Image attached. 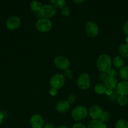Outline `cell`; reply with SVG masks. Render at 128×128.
Listing matches in <instances>:
<instances>
[{
	"instance_id": "cell-28",
	"label": "cell",
	"mask_w": 128,
	"mask_h": 128,
	"mask_svg": "<svg viewBox=\"0 0 128 128\" xmlns=\"http://www.w3.org/2000/svg\"><path fill=\"white\" fill-rule=\"evenodd\" d=\"M107 76H110V77H115L117 76V71L115 70V69L110 68L107 72H106Z\"/></svg>"
},
{
	"instance_id": "cell-32",
	"label": "cell",
	"mask_w": 128,
	"mask_h": 128,
	"mask_svg": "<svg viewBox=\"0 0 128 128\" xmlns=\"http://www.w3.org/2000/svg\"><path fill=\"white\" fill-rule=\"evenodd\" d=\"M107 77V75L106 72H101V74L99 75V80L102 81V82H104Z\"/></svg>"
},
{
	"instance_id": "cell-4",
	"label": "cell",
	"mask_w": 128,
	"mask_h": 128,
	"mask_svg": "<svg viewBox=\"0 0 128 128\" xmlns=\"http://www.w3.org/2000/svg\"><path fill=\"white\" fill-rule=\"evenodd\" d=\"M65 78L61 74H55L50 80V84L51 88L60 90L65 84Z\"/></svg>"
},
{
	"instance_id": "cell-16",
	"label": "cell",
	"mask_w": 128,
	"mask_h": 128,
	"mask_svg": "<svg viewBox=\"0 0 128 128\" xmlns=\"http://www.w3.org/2000/svg\"><path fill=\"white\" fill-rule=\"evenodd\" d=\"M112 64L117 69H120L124 66V60L120 56H117L113 59Z\"/></svg>"
},
{
	"instance_id": "cell-31",
	"label": "cell",
	"mask_w": 128,
	"mask_h": 128,
	"mask_svg": "<svg viewBox=\"0 0 128 128\" xmlns=\"http://www.w3.org/2000/svg\"><path fill=\"white\" fill-rule=\"evenodd\" d=\"M49 92H50V94L51 95V96H55L57 94L58 90H56V89H55V88H51V89L50 90Z\"/></svg>"
},
{
	"instance_id": "cell-25",
	"label": "cell",
	"mask_w": 128,
	"mask_h": 128,
	"mask_svg": "<svg viewBox=\"0 0 128 128\" xmlns=\"http://www.w3.org/2000/svg\"><path fill=\"white\" fill-rule=\"evenodd\" d=\"M108 98L111 101H117L118 97L119 96V95L118 94V93L117 92L116 90H112L111 93L110 94V95L107 96Z\"/></svg>"
},
{
	"instance_id": "cell-37",
	"label": "cell",
	"mask_w": 128,
	"mask_h": 128,
	"mask_svg": "<svg viewBox=\"0 0 128 128\" xmlns=\"http://www.w3.org/2000/svg\"><path fill=\"white\" fill-rule=\"evenodd\" d=\"M125 41L126 44H128V35H127L126 37L125 38Z\"/></svg>"
},
{
	"instance_id": "cell-18",
	"label": "cell",
	"mask_w": 128,
	"mask_h": 128,
	"mask_svg": "<svg viewBox=\"0 0 128 128\" xmlns=\"http://www.w3.org/2000/svg\"><path fill=\"white\" fill-rule=\"evenodd\" d=\"M107 90L105 86L103 83H98L94 86V91L96 94L99 95H102L103 94H105Z\"/></svg>"
},
{
	"instance_id": "cell-26",
	"label": "cell",
	"mask_w": 128,
	"mask_h": 128,
	"mask_svg": "<svg viewBox=\"0 0 128 128\" xmlns=\"http://www.w3.org/2000/svg\"><path fill=\"white\" fill-rule=\"evenodd\" d=\"M63 76L64 77H65V78H66L69 79V80H71V79L73 78L72 71L69 68L67 69V70H65V71H64Z\"/></svg>"
},
{
	"instance_id": "cell-24",
	"label": "cell",
	"mask_w": 128,
	"mask_h": 128,
	"mask_svg": "<svg viewBox=\"0 0 128 128\" xmlns=\"http://www.w3.org/2000/svg\"><path fill=\"white\" fill-rule=\"evenodd\" d=\"M117 102L119 106H124L127 104L128 99L125 96H119L117 100Z\"/></svg>"
},
{
	"instance_id": "cell-35",
	"label": "cell",
	"mask_w": 128,
	"mask_h": 128,
	"mask_svg": "<svg viewBox=\"0 0 128 128\" xmlns=\"http://www.w3.org/2000/svg\"><path fill=\"white\" fill-rule=\"evenodd\" d=\"M4 120V114L1 111H0V124H1V123L3 122Z\"/></svg>"
},
{
	"instance_id": "cell-17",
	"label": "cell",
	"mask_w": 128,
	"mask_h": 128,
	"mask_svg": "<svg viewBox=\"0 0 128 128\" xmlns=\"http://www.w3.org/2000/svg\"><path fill=\"white\" fill-rule=\"evenodd\" d=\"M118 52L122 58H128V44H122L118 48Z\"/></svg>"
},
{
	"instance_id": "cell-7",
	"label": "cell",
	"mask_w": 128,
	"mask_h": 128,
	"mask_svg": "<svg viewBox=\"0 0 128 128\" xmlns=\"http://www.w3.org/2000/svg\"><path fill=\"white\" fill-rule=\"evenodd\" d=\"M56 13V8L51 4H45L42 6L41 10L39 12L40 16L44 18H51L53 17Z\"/></svg>"
},
{
	"instance_id": "cell-10",
	"label": "cell",
	"mask_w": 128,
	"mask_h": 128,
	"mask_svg": "<svg viewBox=\"0 0 128 128\" xmlns=\"http://www.w3.org/2000/svg\"><path fill=\"white\" fill-rule=\"evenodd\" d=\"M88 112L92 120H100L103 113V110L99 105L94 104L90 106Z\"/></svg>"
},
{
	"instance_id": "cell-3",
	"label": "cell",
	"mask_w": 128,
	"mask_h": 128,
	"mask_svg": "<svg viewBox=\"0 0 128 128\" xmlns=\"http://www.w3.org/2000/svg\"><path fill=\"white\" fill-rule=\"evenodd\" d=\"M36 30L41 32H47L52 28V22L49 19L41 18L37 21L36 23Z\"/></svg>"
},
{
	"instance_id": "cell-9",
	"label": "cell",
	"mask_w": 128,
	"mask_h": 128,
	"mask_svg": "<svg viewBox=\"0 0 128 128\" xmlns=\"http://www.w3.org/2000/svg\"><path fill=\"white\" fill-rule=\"evenodd\" d=\"M21 25V20L20 18L16 16H11L6 21V27L10 31H14L20 28Z\"/></svg>"
},
{
	"instance_id": "cell-20",
	"label": "cell",
	"mask_w": 128,
	"mask_h": 128,
	"mask_svg": "<svg viewBox=\"0 0 128 128\" xmlns=\"http://www.w3.org/2000/svg\"><path fill=\"white\" fill-rule=\"evenodd\" d=\"M119 76L124 81H128V66H124L119 69Z\"/></svg>"
},
{
	"instance_id": "cell-19",
	"label": "cell",
	"mask_w": 128,
	"mask_h": 128,
	"mask_svg": "<svg viewBox=\"0 0 128 128\" xmlns=\"http://www.w3.org/2000/svg\"><path fill=\"white\" fill-rule=\"evenodd\" d=\"M42 4L41 2L36 0H33L30 3V8L33 11L36 12H39L42 8Z\"/></svg>"
},
{
	"instance_id": "cell-30",
	"label": "cell",
	"mask_w": 128,
	"mask_h": 128,
	"mask_svg": "<svg viewBox=\"0 0 128 128\" xmlns=\"http://www.w3.org/2000/svg\"><path fill=\"white\" fill-rule=\"evenodd\" d=\"M72 128H87V126H85L84 124L81 122H77L73 125Z\"/></svg>"
},
{
	"instance_id": "cell-13",
	"label": "cell",
	"mask_w": 128,
	"mask_h": 128,
	"mask_svg": "<svg viewBox=\"0 0 128 128\" xmlns=\"http://www.w3.org/2000/svg\"><path fill=\"white\" fill-rule=\"evenodd\" d=\"M70 108V104L67 100L59 101L56 104V110L59 113H65L67 112Z\"/></svg>"
},
{
	"instance_id": "cell-34",
	"label": "cell",
	"mask_w": 128,
	"mask_h": 128,
	"mask_svg": "<svg viewBox=\"0 0 128 128\" xmlns=\"http://www.w3.org/2000/svg\"><path fill=\"white\" fill-rule=\"evenodd\" d=\"M43 128H55V125L52 123H50V122H48L46 124L44 125Z\"/></svg>"
},
{
	"instance_id": "cell-15",
	"label": "cell",
	"mask_w": 128,
	"mask_h": 128,
	"mask_svg": "<svg viewBox=\"0 0 128 128\" xmlns=\"http://www.w3.org/2000/svg\"><path fill=\"white\" fill-rule=\"evenodd\" d=\"M106 124H104L100 120H92L87 124V128H106Z\"/></svg>"
},
{
	"instance_id": "cell-38",
	"label": "cell",
	"mask_w": 128,
	"mask_h": 128,
	"mask_svg": "<svg viewBox=\"0 0 128 128\" xmlns=\"http://www.w3.org/2000/svg\"><path fill=\"white\" fill-rule=\"evenodd\" d=\"M57 128H69L66 126H59V127H58Z\"/></svg>"
},
{
	"instance_id": "cell-6",
	"label": "cell",
	"mask_w": 128,
	"mask_h": 128,
	"mask_svg": "<svg viewBox=\"0 0 128 128\" xmlns=\"http://www.w3.org/2000/svg\"><path fill=\"white\" fill-rule=\"evenodd\" d=\"M54 64L57 68L63 71L69 69L70 66V60L67 57L61 56V55L58 56L57 57L55 58L54 60Z\"/></svg>"
},
{
	"instance_id": "cell-11",
	"label": "cell",
	"mask_w": 128,
	"mask_h": 128,
	"mask_svg": "<svg viewBox=\"0 0 128 128\" xmlns=\"http://www.w3.org/2000/svg\"><path fill=\"white\" fill-rule=\"evenodd\" d=\"M30 123L32 128H43L44 120L38 114L33 115L30 120Z\"/></svg>"
},
{
	"instance_id": "cell-5",
	"label": "cell",
	"mask_w": 128,
	"mask_h": 128,
	"mask_svg": "<svg viewBox=\"0 0 128 128\" xmlns=\"http://www.w3.org/2000/svg\"><path fill=\"white\" fill-rule=\"evenodd\" d=\"M77 86L82 90H86L89 88L91 84V80L89 75L87 73H82L78 77L77 80Z\"/></svg>"
},
{
	"instance_id": "cell-22",
	"label": "cell",
	"mask_w": 128,
	"mask_h": 128,
	"mask_svg": "<svg viewBox=\"0 0 128 128\" xmlns=\"http://www.w3.org/2000/svg\"><path fill=\"white\" fill-rule=\"evenodd\" d=\"M115 128H128V122L123 119L118 120L115 124Z\"/></svg>"
},
{
	"instance_id": "cell-36",
	"label": "cell",
	"mask_w": 128,
	"mask_h": 128,
	"mask_svg": "<svg viewBox=\"0 0 128 128\" xmlns=\"http://www.w3.org/2000/svg\"><path fill=\"white\" fill-rule=\"evenodd\" d=\"M84 1H85V0H73V1H74L75 4H80L82 3V2H84Z\"/></svg>"
},
{
	"instance_id": "cell-14",
	"label": "cell",
	"mask_w": 128,
	"mask_h": 128,
	"mask_svg": "<svg viewBox=\"0 0 128 128\" xmlns=\"http://www.w3.org/2000/svg\"><path fill=\"white\" fill-rule=\"evenodd\" d=\"M104 84L107 90H115L117 86V78L115 77L107 76L105 78Z\"/></svg>"
},
{
	"instance_id": "cell-33",
	"label": "cell",
	"mask_w": 128,
	"mask_h": 128,
	"mask_svg": "<svg viewBox=\"0 0 128 128\" xmlns=\"http://www.w3.org/2000/svg\"><path fill=\"white\" fill-rule=\"evenodd\" d=\"M123 31L126 35H128V20L124 23L123 26Z\"/></svg>"
},
{
	"instance_id": "cell-1",
	"label": "cell",
	"mask_w": 128,
	"mask_h": 128,
	"mask_svg": "<svg viewBox=\"0 0 128 128\" xmlns=\"http://www.w3.org/2000/svg\"><path fill=\"white\" fill-rule=\"evenodd\" d=\"M112 61L107 54H102L97 60L96 66L98 70L101 72H107L112 67Z\"/></svg>"
},
{
	"instance_id": "cell-21",
	"label": "cell",
	"mask_w": 128,
	"mask_h": 128,
	"mask_svg": "<svg viewBox=\"0 0 128 128\" xmlns=\"http://www.w3.org/2000/svg\"><path fill=\"white\" fill-rule=\"evenodd\" d=\"M50 2L55 8L61 9L66 4L65 0H50Z\"/></svg>"
},
{
	"instance_id": "cell-27",
	"label": "cell",
	"mask_w": 128,
	"mask_h": 128,
	"mask_svg": "<svg viewBox=\"0 0 128 128\" xmlns=\"http://www.w3.org/2000/svg\"><path fill=\"white\" fill-rule=\"evenodd\" d=\"M70 10L67 6H64L61 9V13L64 16H69L70 15Z\"/></svg>"
},
{
	"instance_id": "cell-12",
	"label": "cell",
	"mask_w": 128,
	"mask_h": 128,
	"mask_svg": "<svg viewBox=\"0 0 128 128\" xmlns=\"http://www.w3.org/2000/svg\"><path fill=\"white\" fill-rule=\"evenodd\" d=\"M119 96H125L128 95V81H122L118 82L117 86L115 88Z\"/></svg>"
},
{
	"instance_id": "cell-2",
	"label": "cell",
	"mask_w": 128,
	"mask_h": 128,
	"mask_svg": "<svg viewBox=\"0 0 128 128\" xmlns=\"http://www.w3.org/2000/svg\"><path fill=\"white\" fill-rule=\"evenodd\" d=\"M87 109L84 106H78L72 110V118L75 121H80L84 120L88 115Z\"/></svg>"
},
{
	"instance_id": "cell-23",
	"label": "cell",
	"mask_w": 128,
	"mask_h": 128,
	"mask_svg": "<svg viewBox=\"0 0 128 128\" xmlns=\"http://www.w3.org/2000/svg\"><path fill=\"white\" fill-rule=\"evenodd\" d=\"M110 119V114L108 111H103V113L100 117V120L104 124H106Z\"/></svg>"
},
{
	"instance_id": "cell-8",
	"label": "cell",
	"mask_w": 128,
	"mask_h": 128,
	"mask_svg": "<svg viewBox=\"0 0 128 128\" xmlns=\"http://www.w3.org/2000/svg\"><path fill=\"white\" fill-rule=\"evenodd\" d=\"M85 31L87 35L90 38L96 37L99 32L98 25L94 21H89L85 25Z\"/></svg>"
},
{
	"instance_id": "cell-29",
	"label": "cell",
	"mask_w": 128,
	"mask_h": 128,
	"mask_svg": "<svg viewBox=\"0 0 128 128\" xmlns=\"http://www.w3.org/2000/svg\"><path fill=\"white\" fill-rule=\"evenodd\" d=\"M67 101L69 102V104H72L74 103V102H75L76 101V96H75L74 94H71L70 95H69L67 98Z\"/></svg>"
}]
</instances>
